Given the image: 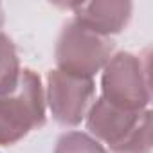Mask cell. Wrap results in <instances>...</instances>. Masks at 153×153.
<instances>
[{
    "label": "cell",
    "instance_id": "6da1fadb",
    "mask_svg": "<svg viewBox=\"0 0 153 153\" xmlns=\"http://www.w3.org/2000/svg\"><path fill=\"white\" fill-rule=\"evenodd\" d=\"M45 90L31 68L20 72V79L9 96L0 97V146H11L29 131L45 124Z\"/></svg>",
    "mask_w": 153,
    "mask_h": 153
},
{
    "label": "cell",
    "instance_id": "7a4b0ae2",
    "mask_svg": "<svg viewBox=\"0 0 153 153\" xmlns=\"http://www.w3.org/2000/svg\"><path fill=\"white\" fill-rule=\"evenodd\" d=\"M114 49L115 43L112 38L99 36L74 20H68L56 42V68L65 74L94 79V76L101 72L114 56Z\"/></svg>",
    "mask_w": 153,
    "mask_h": 153
},
{
    "label": "cell",
    "instance_id": "3957f363",
    "mask_svg": "<svg viewBox=\"0 0 153 153\" xmlns=\"http://www.w3.org/2000/svg\"><path fill=\"white\" fill-rule=\"evenodd\" d=\"M101 88V97L121 110H148L151 99L148 63L131 52L114 54L103 68Z\"/></svg>",
    "mask_w": 153,
    "mask_h": 153
},
{
    "label": "cell",
    "instance_id": "277c9868",
    "mask_svg": "<svg viewBox=\"0 0 153 153\" xmlns=\"http://www.w3.org/2000/svg\"><path fill=\"white\" fill-rule=\"evenodd\" d=\"M96 96V83L92 78L65 74L58 68L47 74L45 106H49L52 119L67 128L78 126L87 117Z\"/></svg>",
    "mask_w": 153,
    "mask_h": 153
},
{
    "label": "cell",
    "instance_id": "5b68a950",
    "mask_svg": "<svg viewBox=\"0 0 153 153\" xmlns=\"http://www.w3.org/2000/svg\"><path fill=\"white\" fill-rule=\"evenodd\" d=\"M144 112H126L110 105L103 97H97L85 117L88 135H92L99 142L108 144L110 151H114L131 135Z\"/></svg>",
    "mask_w": 153,
    "mask_h": 153
},
{
    "label": "cell",
    "instance_id": "8992f818",
    "mask_svg": "<svg viewBox=\"0 0 153 153\" xmlns=\"http://www.w3.org/2000/svg\"><path fill=\"white\" fill-rule=\"evenodd\" d=\"M74 11V22L81 27L110 38L126 29L131 20L133 4L128 0H94V2L68 4Z\"/></svg>",
    "mask_w": 153,
    "mask_h": 153
},
{
    "label": "cell",
    "instance_id": "52a82bcc",
    "mask_svg": "<svg viewBox=\"0 0 153 153\" xmlns=\"http://www.w3.org/2000/svg\"><path fill=\"white\" fill-rule=\"evenodd\" d=\"M20 59L13 40L0 31V97L15 92L20 79Z\"/></svg>",
    "mask_w": 153,
    "mask_h": 153
},
{
    "label": "cell",
    "instance_id": "ba28073f",
    "mask_svg": "<svg viewBox=\"0 0 153 153\" xmlns=\"http://www.w3.org/2000/svg\"><path fill=\"white\" fill-rule=\"evenodd\" d=\"M54 153H108L105 146L85 131H67L56 140Z\"/></svg>",
    "mask_w": 153,
    "mask_h": 153
},
{
    "label": "cell",
    "instance_id": "9c48e42d",
    "mask_svg": "<svg viewBox=\"0 0 153 153\" xmlns=\"http://www.w3.org/2000/svg\"><path fill=\"white\" fill-rule=\"evenodd\" d=\"M151 151V110L148 108L131 135L112 153H149Z\"/></svg>",
    "mask_w": 153,
    "mask_h": 153
},
{
    "label": "cell",
    "instance_id": "30bf717a",
    "mask_svg": "<svg viewBox=\"0 0 153 153\" xmlns=\"http://www.w3.org/2000/svg\"><path fill=\"white\" fill-rule=\"evenodd\" d=\"M4 24V11H2V6H0V27Z\"/></svg>",
    "mask_w": 153,
    "mask_h": 153
}]
</instances>
